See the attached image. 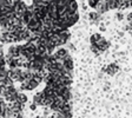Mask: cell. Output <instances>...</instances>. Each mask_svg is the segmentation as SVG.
I'll list each match as a JSON object with an SVG mask.
<instances>
[{"mask_svg": "<svg viewBox=\"0 0 132 118\" xmlns=\"http://www.w3.org/2000/svg\"><path fill=\"white\" fill-rule=\"evenodd\" d=\"M58 36H59V39H60L61 41V44L65 45L67 41L70 40V38H71V33H70L69 28H66V30L61 31L60 33H58Z\"/></svg>", "mask_w": 132, "mask_h": 118, "instance_id": "6", "label": "cell"}, {"mask_svg": "<svg viewBox=\"0 0 132 118\" xmlns=\"http://www.w3.org/2000/svg\"><path fill=\"white\" fill-rule=\"evenodd\" d=\"M126 19H127V21H129V22H131V21H132V12H130V13L127 14Z\"/></svg>", "mask_w": 132, "mask_h": 118, "instance_id": "18", "label": "cell"}, {"mask_svg": "<svg viewBox=\"0 0 132 118\" xmlns=\"http://www.w3.org/2000/svg\"><path fill=\"white\" fill-rule=\"evenodd\" d=\"M116 18H117V20H123L124 19V14H123V12H117L116 13Z\"/></svg>", "mask_w": 132, "mask_h": 118, "instance_id": "17", "label": "cell"}, {"mask_svg": "<svg viewBox=\"0 0 132 118\" xmlns=\"http://www.w3.org/2000/svg\"><path fill=\"white\" fill-rule=\"evenodd\" d=\"M21 73H22V69H20V67L8 70V77L11 78L14 83L20 80V78H21Z\"/></svg>", "mask_w": 132, "mask_h": 118, "instance_id": "3", "label": "cell"}, {"mask_svg": "<svg viewBox=\"0 0 132 118\" xmlns=\"http://www.w3.org/2000/svg\"><path fill=\"white\" fill-rule=\"evenodd\" d=\"M91 51H92V52H93L96 56H100V54H102V51L98 49V46H97V45H92V44H91Z\"/></svg>", "mask_w": 132, "mask_h": 118, "instance_id": "14", "label": "cell"}, {"mask_svg": "<svg viewBox=\"0 0 132 118\" xmlns=\"http://www.w3.org/2000/svg\"><path fill=\"white\" fill-rule=\"evenodd\" d=\"M36 118H43V117H36Z\"/></svg>", "mask_w": 132, "mask_h": 118, "instance_id": "21", "label": "cell"}, {"mask_svg": "<svg viewBox=\"0 0 132 118\" xmlns=\"http://www.w3.org/2000/svg\"><path fill=\"white\" fill-rule=\"evenodd\" d=\"M18 102L22 103V104H26V102H27V97H26V95L19 92V95H18Z\"/></svg>", "mask_w": 132, "mask_h": 118, "instance_id": "13", "label": "cell"}, {"mask_svg": "<svg viewBox=\"0 0 132 118\" xmlns=\"http://www.w3.org/2000/svg\"><path fill=\"white\" fill-rule=\"evenodd\" d=\"M36 107H37V104H34V103H33V104L31 105V110H36Z\"/></svg>", "mask_w": 132, "mask_h": 118, "instance_id": "19", "label": "cell"}, {"mask_svg": "<svg viewBox=\"0 0 132 118\" xmlns=\"http://www.w3.org/2000/svg\"><path fill=\"white\" fill-rule=\"evenodd\" d=\"M98 3H99V0H88V5H90V7L91 8H94V10H96Z\"/></svg>", "mask_w": 132, "mask_h": 118, "instance_id": "15", "label": "cell"}, {"mask_svg": "<svg viewBox=\"0 0 132 118\" xmlns=\"http://www.w3.org/2000/svg\"><path fill=\"white\" fill-rule=\"evenodd\" d=\"M110 10H118L119 8V0H106Z\"/></svg>", "mask_w": 132, "mask_h": 118, "instance_id": "11", "label": "cell"}, {"mask_svg": "<svg viewBox=\"0 0 132 118\" xmlns=\"http://www.w3.org/2000/svg\"><path fill=\"white\" fill-rule=\"evenodd\" d=\"M118 71H119V66L116 63H112V64L106 66V73L110 74V76H114Z\"/></svg>", "mask_w": 132, "mask_h": 118, "instance_id": "9", "label": "cell"}, {"mask_svg": "<svg viewBox=\"0 0 132 118\" xmlns=\"http://www.w3.org/2000/svg\"><path fill=\"white\" fill-rule=\"evenodd\" d=\"M63 67L66 70V71H70V72H73V67H74V63H73V59H72L71 56L66 57L65 59L63 60Z\"/></svg>", "mask_w": 132, "mask_h": 118, "instance_id": "4", "label": "cell"}, {"mask_svg": "<svg viewBox=\"0 0 132 118\" xmlns=\"http://www.w3.org/2000/svg\"><path fill=\"white\" fill-rule=\"evenodd\" d=\"M44 92L43 91H40V92H38V93L34 95V97H33V103L37 105H39V106H41V104H43V100H44Z\"/></svg>", "mask_w": 132, "mask_h": 118, "instance_id": "10", "label": "cell"}, {"mask_svg": "<svg viewBox=\"0 0 132 118\" xmlns=\"http://www.w3.org/2000/svg\"><path fill=\"white\" fill-rule=\"evenodd\" d=\"M53 56H54V58H55V61L63 64V60L65 59L66 57H69L70 54H69V51H67V49L60 46V47H58L54 52H53Z\"/></svg>", "mask_w": 132, "mask_h": 118, "instance_id": "2", "label": "cell"}, {"mask_svg": "<svg viewBox=\"0 0 132 118\" xmlns=\"http://www.w3.org/2000/svg\"><path fill=\"white\" fill-rule=\"evenodd\" d=\"M88 17H90V20H91V21H92V22H96V24H99V21H102V19H103V14L99 13V12H97V11L91 12Z\"/></svg>", "mask_w": 132, "mask_h": 118, "instance_id": "8", "label": "cell"}, {"mask_svg": "<svg viewBox=\"0 0 132 118\" xmlns=\"http://www.w3.org/2000/svg\"><path fill=\"white\" fill-rule=\"evenodd\" d=\"M1 56H4V52H3V50L0 49V57H1Z\"/></svg>", "mask_w": 132, "mask_h": 118, "instance_id": "20", "label": "cell"}, {"mask_svg": "<svg viewBox=\"0 0 132 118\" xmlns=\"http://www.w3.org/2000/svg\"><path fill=\"white\" fill-rule=\"evenodd\" d=\"M102 38H103L102 34H99V33H94V34H92V36H91V38H90L91 44H92V45L98 44V41L100 40Z\"/></svg>", "mask_w": 132, "mask_h": 118, "instance_id": "12", "label": "cell"}, {"mask_svg": "<svg viewBox=\"0 0 132 118\" xmlns=\"http://www.w3.org/2000/svg\"><path fill=\"white\" fill-rule=\"evenodd\" d=\"M97 46H98V49L102 51V53L103 52H105V51H107V50L110 49V46H111V44H110V41L109 40H106L105 38H102L100 40L98 41V44H96Z\"/></svg>", "mask_w": 132, "mask_h": 118, "instance_id": "7", "label": "cell"}, {"mask_svg": "<svg viewBox=\"0 0 132 118\" xmlns=\"http://www.w3.org/2000/svg\"><path fill=\"white\" fill-rule=\"evenodd\" d=\"M94 11L99 12V13H102V14L105 13V12H107V11H110L106 0H99V3H98V5H97V7H96Z\"/></svg>", "mask_w": 132, "mask_h": 118, "instance_id": "5", "label": "cell"}, {"mask_svg": "<svg viewBox=\"0 0 132 118\" xmlns=\"http://www.w3.org/2000/svg\"><path fill=\"white\" fill-rule=\"evenodd\" d=\"M12 10H13V13L15 15V18H20L21 19L22 15L27 12V5L22 0H13Z\"/></svg>", "mask_w": 132, "mask_h": 118, "instance_id": "1", "label": "cell"}, {"mask_svg": "<svg viewBox=\"0 0 132 118\" xmlns=\"http://www.w3.org/2000/svg\"><path fill=\"white\" fill-rule=\"evenodd\" d=\"M0 66H7V63H6V58L5 54L0 57Z\"/></svg>", "mask_w": 132, "mask_h": 118, "instance_id": "16", "label": "cell"}]
</instances>
